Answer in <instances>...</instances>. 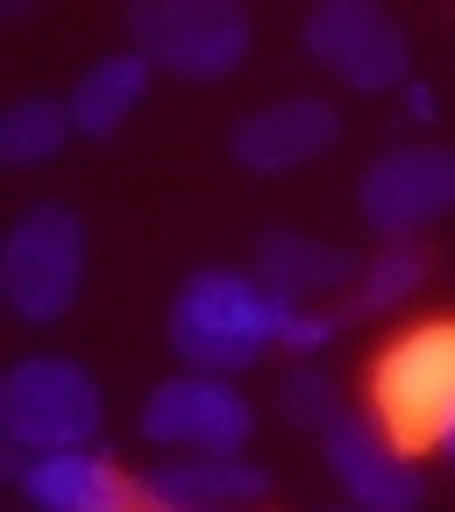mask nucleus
Here are the masks:
<instances>
[{
    "mask_svg": "<svg viewBox=\"0 0 455 512\" xmlns=\"http://www.w3.org/2000/svg\"><path fill=\"white\" fill-rule=\"evenodd\" d=\"M434 448H441V463H448V470H455V420H448V427H441V434H434Z\"/></svg>",
    "mask_w": 455,
    "mask_h": 512,
    "instance_id": "nucleus-19",
    "label": "nucleus"
},
{
    "mask_svg": "<svg viewBox=\"0 0 455 512\" xmlns=\"http://www.w3.org/2000/svg\"><path fill=\"white\" fill-rule=\"evenodd\" d=\"M249 271L264 278L278 299H292V306H320L328 292H342V285H356V256L349 249H335V242H320V235H306V228H264L256 235V256H249Z\"/></svg>",
    "mask_w": 455,
    "mask_h": 512,
    "instance_id": "nucleus-13",
    "label": "nucleus"
},
{
    "mask_svg": "<svg viewBox=\"0 0 455 512\" xmlns=\"http://www.w3.org/2000/svg\"><path fill=\"white\" fill-rule=\"evenodd\" d=\"M406 114H413V121H434V86L413 79V86H406Z\"/></svg>",
    "mask_w": 455,
    "mask_h": 512,
    "instance_id": "nucleus-18",
    "label": "nucleus"
},
{
    "mask_svg": "<svg viewBox=\"0 0 455 512\" xmlns=\"http://www.w3.org/2000/svg\"><path fill=\"white\" fill-rule=\"evenodd\" d=\"M72 136H79V128H72V107H64L57 93H22V100L0 107V164H15V171L50 164Z\"/></svg>",
    "mask_w": 455,
    "mask_h": 512,
    "instance_id": "nucleus-15",
    "label": "nucleus"
},
{
    "mask_svg": "<svg viewBox=\"0 0 455 512\" xmlns=\"http://www.w3.org/2000/svg\"><path fill=\"white\" fill-rule=\"evenodd\" d=\"M86 292V221L64 200H29L0 235V299L22 328H50Z\"/></svg>",
    "mask_w": 455,
    "mask_h": 512,
    "instance_id": "nucleus-2",
    "label": "nucleus"
},
{
    "mask_svg": "<svg viewBox=\"0 0 455 512\" xmlns=\"http://www.w3.org/2000/svg\"><path fill=\"white\" fill-rule=\"evenodd\" d=\"M150 79H157V64H150L143 50H107V57H93L86 72H79V86L64 93L72 128H79L86 143H114L121 128H128V114L143 107Z\"/></svg>",
    "mask_w": 455,
    "mask_h": 512,
    "instance_id": "nucleus-14",
    "label": "nucleus"
},
{
    "mask_svg": "<svg viewBox=\"0 0 455 512\" xmlns=\"http://www.w3.org/2000/svg\"><path fill=\"white\" fill-rule=\"evenodd\" d=\"M136 427L150 448H171V456H242L256 434V406L235 392V377L185 370V377L150 384Z\"/></svg>",
    "mask_w": 455,
    "mask_h": 512,
    "instance_id": "nucleus-8",
    "label": "nucleus"
},
{
    "mask_svg": "<svg viewBox=\"0 0 455 512\" xmlns=\"http://www.w3.org/2000/svg\"><path fill=\"white\" fill-rule=\"evenodd\" d=\"M370 392H377V420L406 448L434 441L455 420V320H420L413 335H399L377 356Z\"/></svg>",
    "mask_w": 455,
    "mask_h": 512,
    "instance_id": "nucleus-6",
    "label": "nucleus"
},
{
    "mask_svg": "<svg viewBox=\"0 0 455 512\" xmlns=\"http://www.w3.org/2000/svg\"><path fill=\"white\" fill-rule=\"evenodd\" d=\"M335 143H342V107L320 93H278L228 128V157L256 178H285L313 157H328Z\"/></svg>",
    "mask_w": 455,
    "mask_h": 512,
    "instance_id": "nucleus-10",
    "label": "nucleus"
},
{
    "mask_svg": "<svg viewBox=\"0 0 455 512\" xmlns=\"http://www.w3.org/2000/svg\"><path fill=\"white\" fill-rule=\"evenodd\" d=\"M107 427L100 377L72 356H22L0 377V441L15 456H57V448H93Z\"/></svg>",
    "mask_w": 455,
    "mask_h": 512,
    "instance_id": "nucleus-4",
    "label": "nucleus"
},
{
    "mask_svg": "<svg viewBox=\"0 0 455 512\" xmlns=\"http://www.w3.org/2000/svg\"><path fill=\"white\" fill-rule=\"evenodd\" d=\"M285 320H292V299H278L256 271L200 264V271H185V285L171 292L164 335H171V356L185 370L242 377L249 363H264L271 349H285Z\"/></svg>",
    "mask_w": 455,
    "mask_h": 512,
    "instance_id": "nucleus-1",
    "label": "nucleus"
},
{
    "mask_svg": "<svg viewBox=\"0 0 455 512\" xmlns=\"http://www.w3.org/2000/svg\"><path fill=\"white\" fill-rule=\"evenodd\" d=\"M320 456H328V477L356 512H420L427 498V470L377 413H342L320 434Z\"/></svg>",
    "mask_w": 455,
    "mask_h": 512,
    "instance_id": "nucleus-9",
    "label": "nucleus"
},
{
    "mask_svg": "<svg viewBox=\"0 0 455 512\" xmlns=\"http://www.w3.org/2000/svg\"><path fill=\"white\" fill-rule=\"evenodd\" d=\"M420 285H427V249L420 242H377V256L356 271V285H349V299L335 313H342V328H349V320H370V313L406 306Z\"/></svg>",
    "mask_w": 455,
    "mask_h": 512,
    "instance_id": "nucleus-16",
    "label": "nucleus"
},
{
    "mask_svg": "<svg viewBox=\"0 0 455 512\" xmlns=\"http://www.w3.org/2000/svg\"><path fill=\"white\" fill-rule=\"evenodd\" d=\"M128 50L185 86H221L256 50V15L242 0H128Z\"/></svg>",
    "mask_w": 455,
    "mask_h": 512,
    "instance_id": "nucleus-3",
    "label": "nucleus"
},
{
    "mask_svg": "<svg viewBox=\"0 0 455 512\" xmlns=\"http://www.w3.org/2000/svg\"><path fill=\"white\" fill-rule=\"evenodd\" d=\"M356 214L377 242H420L441 214H455V150L448 143H392L356 178Z\"/></svg>",
    "mask_w": 455,
    "mask_h": 512,
    "instance_id": "nucleus-7",
    "label": "nucleus"
},
{
    "mask_svg": "<svg viewBox=\"0 0 455 512\" xmlns=\"http://www.w3.org/2000/svg\"><path fill=\"white\" fill-rule=\"evenodd\" d=\"M271 498V477L242 456H178L136 477V512H249Z\"/></svg>",
    "mask_w": 455,
    "mask_h": 512,
    "instance_id": "nucleus-12",
    "label": "nucleus"
},
{
    "mask_svg": "<svg viewBox=\"0 0 455 512\" xmlns=\"http://www.w3.org/2000/svg\"><path fill=\"white\" fill-rule=\"evenodd\" d=\"M349 406H342V384L328 377V370H292L285 384H278V420L285 427H306V434H328L335 420H342Z\"/></svg>",
    "mask_w": 455,
    "mask_h": 512,
    "instance_id": "nucleus-17",
    "label": "nucleus"
},
{
    "mask_svg": "<svg viewBox=\"0 0 455 512\" xmlns=\"http://www.w3.org/2000/svg\"><path fill=\"white\" fill-rule=\"evenodd\" d=\"M335 512H356V505H335Z\"/></svg>",
    "mask_w": 455,
    "mask_h": 512,
    "instance_id": "nucleus-20",
    "label": "nucleus"
},
{
    "mask_svg": "<svg viewBox=\"0 0 455 512\" xmlns=\"http://www.w3.org/2000/svg\"><path fill=\"white\" fill-rule=\"evenodd\" d=\"M8 484L29 512H136V477H121L100 441L57 448V456H15L8 448Z\"/></svg>",
    "mask_w": 455,
    "mask_h": 512,
    "instance_id": "nucleus-11",
    "label": "nucleus"
},
{
    "mask_svg": "<svg viewBox=\"0 0 455 512\" xmlns=\"http://www.w3.org/2000/svg\"><path fill=\"white\" fill-rule=\"evenodd\" d=\"M299 50L313 72L342 79L349 93H406L413 86L406 29L377 0H313L299 22Z\"/></svg>",
    "mask_w": 455,
    "mask_h": 512,
    "instance_id": "nucleus-5",
    "label": "nucleus"
}]
</instances>
